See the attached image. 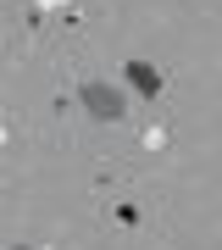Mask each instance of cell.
Listing matches in <instances>:
<instances>
[{
  "mask_svg": "<svg viewBox=\"0 0 222 250\" xmlns=\"http://www.w3.org/2000/svg\"><path fill=\"white\" fill-rule=\"evenodd\" d=\"M122 78L133 83V95H144V100H156V95H161V72H156L150 62H128V67H122Z\"/></svg>",
  "mask_w": 222,
  "mask_h": 250,
  "instance_id": "2",
  "label": "cell"
},
{
  "mask_svg": "<svg viewBox=\"0 0 222 250\" xmlns=\"http://www.w3.org/2000/svg\"><path fill=\"white\" fill-rule=\"evenodd\" d=\"M78 106L95 117V123H117V117L128 111V89H117V83H106V78H89L78 89Z\"/></svg>",
  "mask_w": 222,
  "mask_h": 250,
  "instance_id": "1",
  "label": "cell"
}]
</instances>
